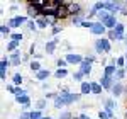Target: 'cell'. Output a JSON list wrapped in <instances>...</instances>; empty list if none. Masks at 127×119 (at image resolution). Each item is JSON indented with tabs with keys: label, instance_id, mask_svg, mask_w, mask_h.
Listing matches in <instances>:
<instances>
[{
	"label": "cell",
	"instance_id": "db71d44e",
	"mask_svg": "<svg viewBox=\"0 0 127 119\" xmlns=\"http://www.w3.org/2000/svg\"><path fill=\"white\" fill-rule=\"evenodd\" d=\"M44 119H53V118H51V116H44Z\"/></svg>",
	"mask_w": 127,
	"mask_h": 119
},
{
	"label": "cell",
	"instance_id": "7bdbcfd3",
	"mask_svg": "<svg viewBox=\"0 0 127 119\" xmlns=\"http://www.w3.org/2000/svg\"><path fill=\"white\" fill-rule=\"evenodd\" d=\"M107 39L108 41H117V32H115V31H108L107 32Z\"/></svg>",
	"mask_w": 127,
	"mask_h": 119
},
{
	"label": "cell",
	"instance_id": "7402d4cb",
	"mask_svg": "<svg viewBox=\"0 0 127 119\" xmlns=\"http://www.w3.org/2000/svg\"><path fill=\"white\" fill-rule=\"evenodd\" d=\"M90 83H92V94H93V95H100V94H102V85H100V83H98V82H90Z\"/></svg>",
	"mask_w": 127,
	"mask_h": 119
},
{
	"label": "cell",
	"instance_id": "6f0895ef",
	"mask_svg": "<svg viewBox=\"0 0 127 119\" xmlns=\"http://www.w3.org/2000/svg\"><path fill=\"white\" fill-rule=\"evenodd\" d=\"M124 70H126V73H127V65H126V68H124Z\"/></svg>",
	"mask_w": 127,
	"mask_h": 119
},
{
	"label": "cell",
	"instance_id": "30bf717a",
	"mask_svg": "<svg viewBox=\"0 0 127 119\" xmlns=\"http://www.w3.org/2000/svg\"><path fill=\"white\" fill-rule=\"evenodd\" d=\"M59 44V39L58 38H54V39H51V41H48L46 44H44V51L48 53V55H53L54 51H56V46Z\"/></svg>",
	"mask_w": 127,
	"mask_h": 119
},
{
	"label": "cell",
	"instance_id": "4fadbf2b",
	"mask_svg": "<svg viewBox=\"0 0 127 119\" xmlns=\"http://www.w3.org/2000/svg\"><path fill=\"white\" fill-rule=\"evenodd\" d=\"M115 71H117V66H115V65H110V63H108V65L103 66V75L108 77V78L115 80Z\"/></svg>",
	"mask_w": 127,
	"mask_h": 119
},
{
	"label": "cell",
	"instance_id": "c3c4849f",
	"mask_svg": "<svg viewBox=\"0 0 127 119\" xmlns=\"http://www.w3.org/2000/svg\"><path fill=\"white\" fill-rule=\"evenodd\" d=\"M120 14H122V15H126V17H127V3H126V2L122 3V9H120Z\"/></svg>",
	"mask_w": 127,
	"mask_h": 119
},
{
	"label": "cell",
	"instance_id": "e575fe53",
	"mask_svg": "<svg viewBox=\"0 0 127 119\" xmlns=\"http://www.w3.org/2000/svg\"><path fill=\"white\" fill-rule=\"evenodd\" d=\"M44 19L48 20V24L49 26H53V27H56V22H58V17L53 14V15H48V17H44Z\"/></svg>",
	"mask_w": 127,
	"mask_h": 119
},
{
	"label": "cell",
	"instance_id": "f6af8a7d",
	"mask_svg": "<svg viewBox=\"0 0 127 119\" xmlns=\"http://www.w3.org/2000/svg\"><path fill=\"white\" fill-rule=\"evenodd\" d=\"M81 27H85V29H90V31H92V27H93V20H83Z\"/></svg>",
	"mask_w": 127,
	"mask_h": 119
},
{
	"label": "cell",
	"instance_id": "8992f818",
	"mask_svg": "<svg viewBox=\"0 0 127 119\" xmlns=\"http://www.w3.org/2000/svg\"><path fill=\"white\" fill-rule=\"evenodd\" d=\"M93 36H100V38H103V34H107L108 31L107 27L102 24V22H98V20H93V27H92V31H90Z\"/></svg>",
	"mask_w": 127,
	"mask_h": 119
},
{
	"label": "cell",
	"instance_id": "603a6c76",
	"mask_svg": "<svg viewBox=\"0 0 127 119\" xmlns=\"http://www.w3.org/2000/svg\"><path fill=\"white\" fill-rule=\"evenodd\" d=\"M83 20H87V15H85V14H83V15H76V17H71V22H73V26H78V27H81Z\"/></svg>",
	"mask_w": 127,
	"mask_h": 119
},
{
	"label": "cell",
	"instance_id": "9a60e30c",
	"mask_svg": "<svg viewBox=\"0 0 127 119\" xmlns=\"http://www.w3.org/2000/svg\"><path fill=\"white\" fill-rule=\"evenodd\" d=\"M117 24H119V20H117V17H115V15H110V17L103 22V26L107 27V31H114Z\"/></svg>",
	"mask_w": 127,
	"mask_h": 119
},
{
	"label": "cell",
	"instance_id": "6da1fadb",
	"mask_svg": "<svg viewBox=\"0 0 127 119\" xmlns=\"http://www.w3.org/2000/svg\"><path fill=\"white\" fill-rule=\"evenodd\" d=\"M61 2H63V0H48L46 5L41 9V17H48V15L56 14V10L61 7Z\"/></svg>",
	"mask_w": 127,
	"mask_h": 119
},
{
	"label": "cell",
	"instance_id": "b9f144b4",
	"mask_svg": "<svg viewBox=\"0 0 127 119\" xmlns=\"http://www.w3.org/2000/svg\"><path fill=\"white\" fill-rule=\"evenodd\" d=\"M58 119H73V114H71L69 111H64V112H61V114H59Z\"/></svg>",
	"mask_w": 127,
	"mask_h": 119
},
{
	"label": "cell",
	"instance_id": "ee69618b",
	"mask_svg": "<svg viewBox=\"0 0 127 119\" xmlns=\"http://www.w3.org/2000/svg\"><path fill=\"white\" fill-rule=\"evenodd\" d=\"M58 97H59V94H58V92H48L44 99H46V100H48V99H54V100H56Z\"/></svg>",
	"mask_w": 127,
	"mask_h": 119
},
{
	"label": "cell",
	"instance_id": "ffe728a7",
	"mask_svg": "<svg viewBox=\"0 0 127 119\" xmlns=\"http://www.w3.org/2000/svg\"><path fill=\"white\" fill-rule=\"evenodd\" d=\"M29 68H31V71H34V73H39L41 70H42V66H41V63L37 60H32L29 63Z\"/></svg>",
	"mask_w": 127,
	"mask_h": 119
},
{
	"label": "cell",
	"instance_id": "5bb4252c",
	"mask_svg": "<svg viewBox=\"0 0 127 119\" xmlns=\"http://www.w3.org/2000/svg\"><path fill=\"white\" fill-rule=\"evenodd\" d=\"M114 109H115V100L114 99H107L105 100V107H103V111H105L112 119H114Z\"/></svg>",
	"mask_w": 127,
	"mask_h": 119
},
{
	"label": "cell",
	"instance_id": "4316f807",
	"mask_svg": "<svg viewBox=\"0 0 127 119\" xmlns=\"http://www.w3.org/2000/svg\"><path fill=\"white\" fill-rule=\"evenodd\" d=\"M115 32H117L119 36H124V34H126V24H124V22H119L117 26H115Z\"/></svg>",
	"mask_w": 127,
	"mask_h": 119
},
{
	"label": "cell",
	"instance_id": "2e32d148",
	"mask_svg": "<svg viewBox=\"0 0 127 119\" xmlns=\"http://www.w3.org/2000/svg\"><path fill=\"white\" fill-rule=\"evenodd\" d=\"M80 94L81 95H88V94H92V83L85 80V82H81L80 83Z\"/></svg>",
	"mask_w": 127,
	"mask_h": 119
},
{
	"label": "cell",
	"instance_id": "11a10c76",
	"mask_svg": "<svg viewBox=\"0 0 127 119\" xmlns=\"http://www.w3.org/2000/svg\"><path fill=\"white\" fill-rule=\"evenodd\" d=\"M124 118H126V119H127V111H126V112H124Z\"/></svg>",
	"mask_w": 127,
	"mask_h": 119
},
{
	"label": "cell",
	"instance_id": "ba28073f",
	"mask_svg": "<svg viewBox=\"0 0 127 119\" xmlns=\"http://www.w3.org/2000/svg\"><path fill=\"white\" fill-rule=\"evenodd\" d=\"M27 17L31 20H36L41 17V9H37L36 5H32L31 2H27Z\"/></svg>",
	"mask_w": 127,
	"mask_h": 119
},
{
	"label": "cell",
	"instance_id": "816d5d0a",
	"mask_svg": "<svg viewBox=\"0 0 127 119\" xmlns=\"http://www.w3.org/2000/svg\"><path fill=\"white\" fill-rule=\"evenodd\" d=\"M78 118H80V119H90V116H87V114H80Z\"/></svg>",
	"mask_w": 127,
	"mask_h": 119
},
{
	"label": "cell",
	"instance_id": "9f6ffc18",
	"mask_svg": "<svg viewBox=\"0 0 127 119\" xmlns=\"http://www.w3.org/2000/svg\"><path fill=\"white\" fill-rule=\"evenodd\" d=\"M124 58H126V60H127V51H126V55H124Z\"/></svg>",
	"mask_w": 127,
	"mask_h": 119
},
{
	"label": "cell",
	"instance_id": "60d3db41",
	"mask_svg": "<svg viewBox=\"0 0 127 119\" xmlns=\"http://www.w3.org/2000/svg\"><path fill=\"white\" fill-rule=\"evenodd\" d=\"M15 97H22V95H27V92L22 89V87H15V94H14Z\"/></svg>",
	"mask_w": 127,
	"mask_h": 119
},
{
	"label": "cell",
	"instance_id": "7a4b0ae2",
	"mask_svg": "<svg viewBox=\"0 0 127 119\" xmlns=\"http://www.w3.org/2000/svg\"><path fill=\"white\" fill-rule=\"evenodd\" d=\"M95 63V56H85L83 60V63L80 65V71L85 75V77H90V73H92V65Z\"/></svg>",
	"mask_w": 127,
	"mask_h": 119
},
{
	"label": "cell",
	"instance_id": "ac0fdd59",
	"mask_svg": "<svg viewBox=\"0 0 127 119\" xmlns=\"http://www.w3.org/2000/svg\"><path fill=\"white\" fill-rule=\"evenodd\" d=\"M49 75H51V71H49V70H46V68H42L39 73H36V80H41V82L44 83V80H48Z\"/></svg>",
	"mask_w": 127,
	"mask_h": 119
},
{
	"label": "cell",
	"instance_id": "e0dca14e",
	"mask_svg": "<svg viewBox=\"0 0 127 119\" xmlns=\"http://www.w3.org/2000/svg\"><path fill=\"white\" fill-rule=\"evenodd\" d=\"M110 92L114 94V97H119V95H122V92H124V85H122L120 82H115Z\"/></svg>",
	"mask_w": 127,
	"mask_h": 119
},
{
	"label": "cell",
	"instance_id": "74e56055",
	"mask_svg": "<svg viewBox=\"0 0 127 119\" xmlns=\"http://www.w3.org/2000/svg\"><path fill=\"white\" fill-rule=\"evenodd\" d=\"M0 32H2V36H12V34H10V27L7 24H2V26H0Z\"/></svg>",
	"mask_w": 127,
	"mask_h": 119
},
{
	"label": "cell",
	"instance_id": "8fae6325",
	"mask_svg": "<svg viewBox=\"0 0 127 119\" xmlns=\"http://www.w3.org/2000/svg\"><path fill=\"white\" fill-rule=\"evenodd\" d=\"M100 85H102V89L103 90H112V87H114V78H108V77H105V75H102V78H100V82H98Z\"/></svg>",
	"mask_w": 127,
	"mask_h": 119
},
{
	"label": "cell",
	"instance_id": "44dd1931",
	"mask_svg": "<svg viewBox=\"0 0 127 119\" xmlns=\"http://www.w3.org/2000/svg\"><path fill=\"white\" fill-rule=\"evenodd\" d=\"M100 44H102V48H103V53H110V51H112L110 41H108L107 38H100Z\"/></svg>",
	"mask_w": 127,
	"mask_h": 119
},
{
	"label": "cell",
	"instance_id": "ab89813d",
	"mask_svg": "<svg viewBox=\"0 0 127 119\" xmlns=\"http://www.w3.org/2000/svg\"><path fill=\"white\" fill-rule=\"evenodd\" d=\"M126 65H127V60L124 56H119L117 58V68H126Z\"/></svg>",
	"mask_w": 127,
	"mask_h": 119
},
{
	"label": "cell",
	"instance_id": "681fc988",
	"mask_svg": "<svg viewBox=\"0 0 127 119\" xmlns=\"http://www.w3.org/2000/svg\"><path fill=\"white\" fill-rule=\"evenodd\" d=\"M19 119H31V112H20Z\"/></svg>",
	"mask_w": 127,
	"mask_h": 119
},
{
	"label": "cell",
	"instance_id": "f1b7e54d",
	"mask_svg": "<svg viewBox=\"0 0 127 119\" xmlns=\"http://www.w3.org/2000/svg\"><path fill=\"white\" fill-rule=\"evenodd\" d=\"M19 50V43H15V41H9V44H7V51L9 53H14V51Z\"/></svg>",
	"mask_w": 127,
	"mask_h": 119
},
{
	"label": "cell",
	"instance_id": "d590c367",
	"mask_svg": "<svg viewBox=\"0 0 127 119\" xmlns=\"http://www.w3.org/2000/svg\"><path fill=\"white\" fill-rule=\"evenodd\" d=\"M85 75H83V73H81V71H75V73H73V80H75V82H80V83H81V82H85Z\"/></svg>",
	"mask_w": 127,
	"mask_h": 119
},
{
	"label": "cell",
	"instance_id": "cb8c5ba5",
	"mask_svg": "<svg viewBox=\"0 0 127 119\" xmlns=\"http://www.w3.org/2000/svg\"><path fill=\"white\" fill-rule=\"evenodd\" d=\"M22 82H24V77H22L20 73H15V75L12 77V83H14L15 87H20V85H22Z\"/></svg>",
	"mask_w": 127,
	"mask_h": 119
},
{
	"label": "cell",
	"instance_id": "f5cc1de1",
	"mask_svg": "<svg viewBox=\"0 0 127 119\" xmlns=\"http://www.w3.org/2000/svg\"><path fill=\"white\" fill-rule=\"evenodd\" d=\"M124 44L127 46V34H126V38H124Z\"/></svg>",
	"mask_w": 127,
	"mask_h": 119
},
{
	"label": "cell",
	"instance_id": "680465c9",
	"mask_svg": "<svg viewBox=\"0 0 127 119\" xmlns=\"http://www.w3.org/2000/svg\"><path fill=\"white\" fill-rule=\"evenodd\" d=\"M73 119H80V118H78V116H76V118H73Z\"/></svg>",
	"mask_w": 127,
	"mask_h": 119
},
{
	"label": "cell",
	"instance_id": "f35d334b",
	"mask_svg": "<svg viewBox=\"0 0 127 119\" xmlns=\"http://www.w3.org/2000/svg\"><path fill=\"white\" fill-rule=\"evenodd\" d=\"M26 26H27V29H29V31H34V32L39 29V27H37V24H36V20H31V19H29V22H27Z\"/></svg>",
	"mask_w": 127,
	"mask_h": 119
},
{
	"label": "cell",
	"instance_id": "f907efd6",
	"mask_svg": "<svg viewBox=\"0 0 127 119\" xmlns=\"http://www.w3.org/2000/svg\"><path fill=\"white\" fill-rule=\"evenodd\" d=\"M51 32H53V36H56V34H59V32H61V27H59V26H56V27H53V29H51Z\"/></svg>",
	"mask_w": 127,
	"mask_h": 119
},
{
	"label": "cell",
	"instance_id": "1f68e13d",
	"mask_svg": "<svg viewBox=\"0 0 127 119\" xmlns=\"http://www.w3.org/2000/svg\"><path fill=\"white\" fill-rule=\"evenodd\" d=\"M56 66H58V70H66V66H68V61L64 58H59L58 61H56Z\"/></svg>",
	"mask_w": 127,
	"mask_h": 119
},
{
	"label": "cell",
	"instance_id": "bcb514c9",
	"mask_svg": "<svg viewBox=\"0 0 127 119\" xmlns=\"http://www.w3.org/2000/svg\"><path fill=\"white\" fill-rule=\"evenodd\" d=\"M98 119H112V118L108 116L105 111H100V112H98Z\"/></svg>",
	"mask_w": 127,
	"mask_h": 119
},
{
	"label": "cell",
	"instance_id": "d6986e66",
	"mask_svg": "<svg viewBox=\"0 0 127 119\" xmlns=\"http://www.w3.org/2000/svg\"><path fill=\"white\" fill-rule=\"evenodd\" d=\"M110 15H112V14H110V12H108V10H100V12H98L97 14V20L98 22H102V24H103V22H105V20L108 19V17H110Z\"/></svg>",
	"mask_w": 127,
	"mask_h": 119
},
{
	"label": "cell",
	"instance_id": "d4e9b609",
	"mask_svg": "<svg viewBox=\"0 0 127 119\" xmlns=\"http://www.w3.org/2000/svg\"><path fill=\"white\" fill-rule=\"evenodd\" d=\"M46 107H48V100H46V99H39L37 102H36V109L41 111V112L46 109Z\"/></svg>",
	"mask_w": 127,
	"mask_h": 119
},
{
	"label": "cell",
	"instance_id": "7c38bea8",
	"mask_svg": "<svg viewBox=\"0 0 127 119\" xmlns=\"http://www.w3.org/2000/svg\"><path fill=\"white\" fill-rule=\"evenodd\" d=\"M9 60H10V63H12V66H20V65H22V60H24V58H20V50L10 53Z\"/></svg>",
	"mask_w": 127,
	"mask_h": 119
},
{
	"label": "cell",
	"instance_id": "83f0119b",
	"mask_svg": "<svg viewBox=\"0 0 127 119\" xmlns=\"http://www.w3.org/2000/svg\"><path fill=\"white\" fill-rule=\"evenodd\" d=\"M36 24H37V27L39 29H48V20L44 19V17H39V19H36Z\"/></svg>",
	"mask_w": 127,
	"mask_h": 119
},
{
	"label": "cell",
	"instance_id": "d6a6232c",
	"mask_svg": "<svg viewBox=\"0 0 127 119\" xmlns=\"http://www.w3.org/2000/svg\"><path fill=\"white\" fill-rule=\"evenodd\" d=\"M66 75H68V70H56V71H54V77L58 80H63Z\"/></svg>",
	"mask_w": 127,
	"mask_h": 119
},
{
	"label": "cell",
	"instance_id": "8d00e7d4",
	"mask_svg": "<svg viewBox=\"0 0 127 119\" xmlns=\"http://www.w3.org/2000/svg\"><path fill=\"white\" fill-rule=\"evenodd\" d=\"M31 119H44V116H42V112L37 109L31 111Z\"/></svg>",
	"mask_w": 127,
	"mask_h": 119
},
{
	"label": "cell",
	"instance_id": "52a82bcc",
	"mask_svg": "<svg viewBox=\"0 0 127 119\" xmlns=\"http://www.w3.org/2000/svg\"><path fill=\"white\" fill-rule=\"evenodd\" d=\"M54 15L58 17V20H66V19L71 17V15H69L68 7H66V2H61V7L56 10V14H54Z\"/></svg>",
	"mask_w": 127,
	"mask_h": 119
},
{
	"label": "cell",
	"instance_id": "3957f363",
	"mask_svg": "<svg viewBox=\"0 0 127 119\" xmlns=\"http://www.w3.org/2000/svg\"><path fill=\"white\" fill-rule=\"evenodd\" d=\"M29 22V19L26 17V15H15V17H12V19H9V22H7V26H9L10 29H17V27H20V26H24V24H27Z\"/></svg>",
	"mask_w": 127,
	"mask_h": 119
},
{
	"label": "cell",
	"instance_id": "277c9868",
	"mask_svg": "<svg viewBox=\"0 0 127 119\" xmlns=\"http://www.w3.org/2000/svg\"><path fill=\"white\" fill-rule=\"evenodd\" d=\"M66 7H68L71 17H76V15H83V14H85L80 2H66Z\"/></svg>",
	"mask_w": 127,
	"mask_h": 119
},
{
	"label": "cell",
	"instance_id": "5b68a950",
	"mask_svg": "<svg viewBox=\"0 0 127 119\" xmlns=\"http://www.w3.org/2000/svg\"><path fill=\"white\" fill-rule=\"evenodd\" d=\"M64 60L68 61V65H81L83 60H85V56H81L80 53H66Z\"/></svg>",
	"mask_w": 127,
	"mask_h": 119
},
{
	"label": "cell",
	"instance_id": "836d02e7",
	"mask_svg": "<svg viewBox=\"0 0 127 119\" xmlns=\"http://www.w3.org/2000/svg\"><path fill=\"white\" fill-rule=\"evenodd\" d=\"M127 73H126V70L124 68H117V71H115V80H124V77H126Z\"/></svg>",
	"mask_w": 127,
	"mask_h": 119
},
{
	"label": "cell",
	"instance_id": "4dcf8cb0",
	"mask_svg": "<svg viewBox=\"0 0 127 119\" xmlns=\"http://www.w3.org/2000/svg\"><path fill=\"white\" fill-rule=\"evenodd\" d=\"M22 39H24V34H22V32H14V34L10 36V41H15V43H19V44H20Z\"/></svg>",
	"mask_w": 127,
	"mask_h": 119
},
{
	"label": "cell",
	"instance_id": "9c48e42d",
	"mask_svg": "<svg viewBox=\"0 0 127 119\" xmlns=\"http://www.w3.org/2000/svg\"><path fill=\"white\" fill-rule=\"evenodd\" d=\"M9 66H12V63H10V60L7 58H2V61H0V80H7V70H9Z\"/></svg>",
	"mask_w": 127,
	"mask_h": 119
},
{
	"label": "cell",
	"instance_id": "484cf974",
	"mask_svg": "<svg viewBox=\"0 0 127 119\" xmlns=\"http://www.w3.org/2000/svg\"><path fill=\"white\" fill-rule=\"evenodd\" d=\"M15 102L20 106H27V104H31V99L29 95H22V97H15Z\"/></svg>",
	"mask_w": 127,
	"mask_h": 119
},
{
	"label": "cell",
	"instance_id": "f546056e",
	"mask_svg": "<svg viewBox=\"0 0 127 119\" xmlns=\"http://www.w3.org/2000/svg\"><path fill=\"white\" fill-rule=\"evenodd\" d=\"M64 106H66V104H64V99L59 95L58 99L54 100V106H53V107H54V109H61V107H64Z\"/></svg>",
	"mask_w": 127,
	"mask_h": 119
},
{
	"label": "cell",
	"instance_id": "7dc6e473",
	"mask_svg": "<svg viewBox=\"0 0 127 119\" xmlns=\"http://www.w3.org/2000/svg\"><path fill=\"white\" fill-rule=\"evenodd\" d=\"M7 90H9L10 94H15V85L14 83H7Z\"/></svg>",
	"mask_w": 127,
	"mask_h": 119
}]
</instances>
